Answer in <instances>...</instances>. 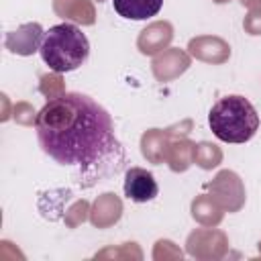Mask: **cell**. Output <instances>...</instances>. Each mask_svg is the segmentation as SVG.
Instances as JSON below:
<instances>
[{
	"instance_id": "1",
	"label": "cell",
	"mask_w": 261,
	"mask_h": 261,
	"mask_svg": "<svg viewBox=\"0 0 261 261\" xmlns=\"http://www.w3.org/2000/svg\"><path fill=\"white\" fill-rule=\"evenodd\" d=\"M35 128L41 149L59 165L88 169L118 151L110 114L80 92L49 98L37 112Z\"/></svg>"
},
{
	"instance_id": "2",
	"label": "cell",
	"mask_w": 261,
	"mask_h": 261,
	"mask_svg": "<svg viewBox=\"0 0 261 261\" xmlns=\"http://www.w3.org/2000/svg\"><path fill=\"white\" fill-rule=\"evenodd\" d=\"M210 130L224 143H247L259 128V114L255 106L243 96L220 98L208 114Z\"/></svg>"
},
{
	"instance_id": "3",
	"label": "cell",
	"mask_w": 261,
	"mask_h": 261,
	"mask_svg": "<svg viewBox=\"0 0 261 261\" xmlns=\"http://www.w3.org/2000/svg\"><path fill=\"white\" fill-rule=\"evenodd\" d=\"M39 53L43 61L49 65V69L57 73H65L86 63L90 55V43L88 37L75 24L61 22L51 27L43 35Z\"/></svg>"
},
{
	"instance_id": "4",
	"label": "cell",
	"mask_w": 261,
	"mask_h": 261,
	"mask_svg": "<svg viewBox=\"0 0 261 261\" xmlns=\"http://www.w3.org/2000/svg\"><path fill=\"white\" fill-rule=\"evenodd\" d=\"M159 188L151 171L141 167H130L124 173V196L133 202H149L157 196Z\"/></svg>"
},
{
	"instance_id": "5",
	"label": "cell",
	"mask_w": 261,
	"mask_h": 261,
	"mask_svg": "<svg viewBox=\"0 0 261 261\" xmlns=\"http://www.w3.org/2000/svg\"><path fill=\"white\" fill-rule=\"evenodd\" d=\"M112 4L122 18L147 20L161 10L163 0H112Z\"/></svg>"
}]
</instances>
